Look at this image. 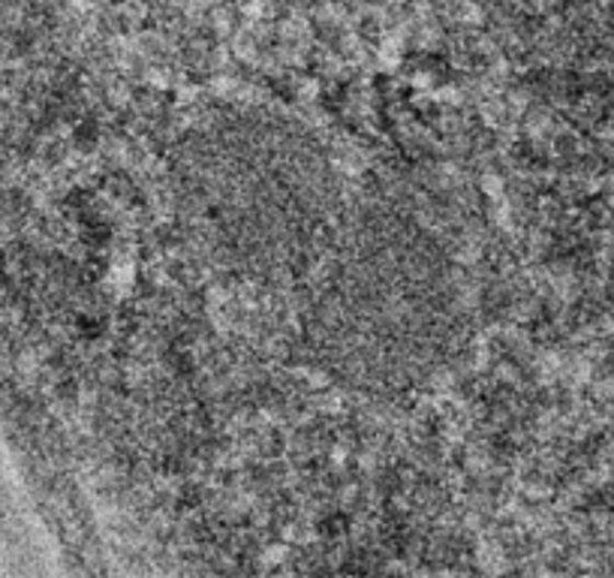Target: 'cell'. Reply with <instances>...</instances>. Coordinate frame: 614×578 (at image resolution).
<instances>
[{
  "instance_id": "6da1fadb",
  "label": "cell",
  "mask_w": 614,
  "mask_h": 578,
  "mask_svg": "<svg viewBox=\"0 0 614 578\" xmlns=\"http://www.w3.org/2000/svg\"><path fill=\"white\" fill-rule=\"evenodd\" d=\"M310 341L331 377L401 395L446 365L461 341V286L440 238L395 208L343 214L319 257Z\"/></svg>"
},
{
  "instance_id": "7a4b0ae2",
  "label": "cell",
  "mask_w": 614,
  "mask_h": 578,
  "mask_svg": "<svg viewBox=\"0 0 614 578\" xmlns=\"http://www.w3.org/2000/svg\"><path fill=\"white\" fill-rule=\"evenodd\" d=\"M172 205L212 269L248 281L317 262L338 220V175L307 133L277 118H224L178 145Z\"/></svg>"
}]
</instances>
